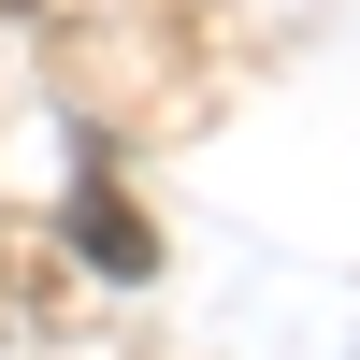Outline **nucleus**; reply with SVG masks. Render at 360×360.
Returning <instances> with one entry per match:
<instances>
[{"mask_svg": "<svg viewBox=\"0 0 360 360\" xmlns=\"http://www.w3.org/2000/svg\"><path fill=\"white\" fill-rule=\"evenodd\" d=\"M72 245H86V274H159V231H144L115 188H72Z\"/></svg>", "mask_w": 360, "mask_h": 360, "instance_id": "f257e3e1", "label": "nucleus"}]
</instances>
